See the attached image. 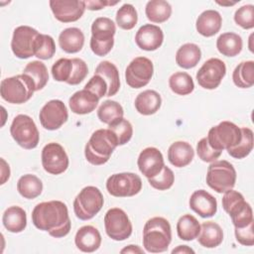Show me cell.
Wrapping results in <instances>:
<instances>
[{
  "instance_id": "6da1fadb",
  "label": "cell",
  "mask_w": 254,
  "mask_h": 254,
  "mask_svg": "<svg viewBox=\"0 0 254 254\" xmlns=\"http://www.w3.org/2000/svg\"><path fill=\"white\" fill-rule=\"evenodd\" d=\"M32 222L38 229L56 238L67 235L71 226L67 206L61 200L38 203L32 211Z\"/></svg>"
},
{
  "instance_id": "7a4b0ae2",
  "label": "cell",
  "mask_w": 254,
  "mask_h": 254,
  "mask_svg": "<svg viewBox=\"0 0 254 254\" xmlns=\"http://www.w3.org/2000/svg\"><path fill=\"white\" fill-rule=\"evenodd\" d=\"M118 146V141L111 130L98 129L92 133L84 148L87 162L94 166H100L108 162L111 154Z\"/></svg>"
},
{
  "instance_id": "3957f363",
  "label": "cell",
  "mask_w": 254,
  "mask_h": 254,
  "mask_svg": "<svg viewBox=\"0 0 254 254\" xmlns=\"http://www.w3.org/2000/svg\"><path fill=\"white\" fill-rule=\"evenodd\" d=\"M172 241L170 222L161 216L150 218L143 228V246L150 253H161L168 250Z\"/></svg>"
},
{
  "instance_id": "277c9868",
  "label": "cell",
  "mask_w": 254,
  "mask_h": 254,
  "mask_svg": "<svg viewBox=\"0 0 254 254\" xmlns=\"http://www.w3.org/2000/svg\"><path fill=\"white\" fill-rule=\"evenodd\" d=\"M36 91L35 83L27 74H18L7 77L1 81V97L12 104H22L27 102Z\"/></svg>"
},
{
  "instance_id": "5b68a950",
  "label": "cell",
  "mask_w": 254,
  "mask_h": 254,
  "mask_svg": "<svg viewBox=\"0 0 254 254\" xmlns=\"http://www.w3.org/2000/svg\"><path fill=\"white\" fill-rule=\"evenodd\" d=\"M116 27L107 17L96 18L91 25L90 49L98 57L106 56L113 48Z\"/></svg>"
},
{
  "instance_id": "8992f818",
  "label": "cell",
  "mask_w": 254,
  "mask_h": 254,
  "mask_svg": "<svg viewBox=\"0 0 254 254\" xmlns=\"http://www.w3.org/2000/svg\"><path fill=\"white\" fill-rule=\"evenodd\" d=\"M236 183V171L232 164L225 160L214 161L206 173V184L218 193L226 192L233 189Z\"/></svg>"
},
{
  "instance_id": "52a82bcc",
  "label": "cell",
  "mask_w": 254,
  "mask_h": 254,
  "mask_svg": "<svg viewBox=\"0 0 254 254\" xmlns=\"http://www.w3.org/2000/svg\"><path fill=\"white\" fill-rule=\"evenodd\" d=\"M103 203L104 198L99 189L93 186H87L74 198L73 211L77 218L88 220L100 211Z\"/></svg>"
},
{
  "instance_id": "ba28073f",
  "label": "cell",
  "mask_w": 254,
  "mask_h": 254,
  "mask_svg": "<svg viewBox=\"0 0 254 254\" xmlns=\"http://www.w3.org/2000/svg\"><path fill=\"white\" fill-rule=\"evenodd\" d=\"M241 128L230 121H222L209 129L206 136L209 146L222 152L236 146L241 140Z\"/></svg>"
},
{
  "instance_id": "9c48e42d",
  "label": "cell",
  "mask_w": 254,
  "mask_h": 254,
  "mask_svg": "<svg viewBox=\"0 0 254 254\" xmlns=\"http://www.w3.org/2000/svg\"><path fill=\"white\" fill-rule=\"evenodd\" d=\"M10 133L16 143L27 150L36 148L40 141V133L34 120L26 114H19L13 119Z\"/></svg>"
},
{
  "instance_id": "30bf717a",
  "label": "cell",
  "mask_w": 254,
  "mask_h": 254,
  "mask_svg": "<svg viewBox=\"0 0 254 254\" xmlns=\"http://www.w3.org/2000/svg\"><path fill=\"white\" fill-rule=\"evenodd\" d=\"M106 190L116 197L133 196L142 190V180L134 173L113 174L106 181Z\"/></svg>"
},
{
  "instance_id": "8fae6325",
  "label": "cell",
  "mask_w": 254,
  "mask_h": 254,
  "mask_svg": "<svg viewBox=\"0 0 254 254\" xmlns=\"http://www.w3.org/2000/svg\"><path fill=\"white\" fill-rule=\"evenodd\" d=\"M104 227L106 234L116 241H123L132 234V223L126 212L119 207L107 210L104 216Z\"/></svg>"
},
{
  "instance_id": "7c38bea8",
  "label": "cell",
  "mask_w": 254,
  "mask_h": 254,
  "mask_svg": "<svg viewBox=\"0 0 254 254\" xmlns=\"http://www.w3.org/2000/svg\"><path fill=\"white\" fill-rule=\"evenodd\" d=\"M39 32L30 26H19L13 32L11 49L19 59H29L35 56V43Z\"/></svg>"
},
{
  "instance_id": "4fadbf2b",
  "label": "cell",
  "mask_w": 254,
  "mask_h": 254,
  "mask_svg": "<svg viewBox=\"0 0 254 254\" xmlns=\"http://www.w3.org/2000/svg\"><path fill=\"white\" fill-rule=\"evenodd\" d=\"M153 72L152 61L146 57H137L127 65L125 80L130 87L141 88L150 82Z\"/></svg>"
},
{
  "instance_id": "5bb4252c",
  "label": "cell",
  "mask_w": 254,
  "mask_h": 254,
  "mask_svg": "<svg viewBox=\"0 0 254 254\" xmlns=\"http://www.w3.org/2000/svg\"><path fill=\"white\" fill-rule=\"evenodd\" d=\"M68 163V157L61 144L51 142L43 148L42 165L47 173L60 175L66 171Z\"/></svg>"
},
{
  "instance_id": "9a60e30c",
  "label": "cell",
  "mask_w": 254,
  "mask_h": 254,
  "mask_svg": "<svg viewBox=\"0 0 254 254\" xmlns=\"http://www.w3.org/2000/svg\"><path fill=\"white\" fill-rule=\"evenodd\" d=\"M226 73V66L223 61L217 58L207 60L196 72L198 84L205 89H215Z\"/></svg>"
},
{
  "instance_id": "2e32d148",
  "label": "cell",
  "mask_w": 254,
  "mask_h": 254,
  "mask_svg": "<svg viewBox=\"0 0 254 254\" xmlns=\"http://www.w3.org/2000/svg\"><path fill=\"white\" fill-rule=\"evenodd\" d=\"M42 126L47 130H57L61 128L68 118L66 106L62 100L53 99L48 101L39 114Z\"/></svg>"
},
{
  "instance_id": "e0dca14e",
  "label": "cell",
  "mask_w": 254,
  "mask_h": 254,
  "mask_svg": "<svg viewBox=\"0 0 254 254\" xmlns=\"http://www.w3.org/2000/svg\"><path fill=\"white\" fill-rule=\"evenodd\" d=\"M50 7L55 18L62 23L77 21L86 8L85 1L79 0H51Z\"/></svg>"
},
{
  "instance_id": "ac0fdd59",
  "label": "cell",
  "mask_w": 254,
  "mask_h": 254,
  "mask_svg": "<svg viewBox=\"0 0 254 254\" xmlns=\"http://www.w3.org/2000/svg\"><path fill=\"white\" fill-rule=\"evenodd\" d=\"M137 165L140 172L147 178H153L158 175L165 166L164 157L161 151L155 147H148L141 151Z\"/></svg>"
},
{
  "instance_id": "d6986e66",
  "label": "cell",
  "mask_w": 254,
  "mask_h": 254,
  "mask_svg": "<svg viewBox=\"0 0 254 254\" xmlns=\"http://www.w3.org/2000/svg\"><path fill=\"white\" fill-rule=\"evenodd\" d=\"M164 41V33L159 26L145 24L139 28L135 35L137 46L144 51L152 52L159 49Z\"/></svg>"
},
{
  "instance_id": "ffe728a7",
  "label": "cell",
  "mask_w": 254,
  "mask_h": 254,
  "mask_svg": "<svg viewBox=\"0 0 254 254\" xmlns=\"http://www.w3.org/2000/svg\"><path fill=\"white\" fill-rule=\"evenodd\" d=\"M190 207L203 218L213 216L217 211L216 198L204 190L192 192L190 197Z\"/></svg>"
},
{
  "instance_id": "44dd1931",
  "label": "cell",
  "mask_w": 254,
  "mask_h": 254,
  "mask_svg": "<svg viewBox=\"0 0 254 254\" xmlns=\"http://www.w3.org/2000/svg\"><path fill=\"white\" fill-rule=\"evenodd\" d=\"M74 243L80 251L91 253L100 247L101 235L94 226L84 225L76 231Z\"/></svg>"
},
{
  "instance_id": "7402d4cb",
  "label": "cell",
  "mask_w": 254,
  "mask_h": 254,
  "mask_svg": "<svg viewBox=\"0 0 254 254\" xmlns=\"http://www.w3.org/2000/svg\"><path fill=\"white\" fill-rule=\"evenodd\" d=\"M99 98L90 92L89 90L83 88L74 92L69 100L68 105L70 110L78 115H84L92 112L98 104Z\"/></svg>"
},
{
  "instance_id": "603a6c76",
  "label": "cell",
  "mask_w": 254,
  "mask_h": 254,
  "mask_svg": "<svg viewBox=\"0 0 254 254\" xmlns=\"http://www.w3.org/2000/svg\"><path fill=\"white\" fill-rule=\"evenodd\" d=\"M222 18L215 10H205L196 19L195 28L198 34L203 37H212L221 28Z\"/></svg>"
},
{
  "instance_id": "cb8c5ba5",
  "label": "cell",
  "mask_w": 254,
  "mask_h": 254,
  "mask_svg": "<svg viewBox=\"0 0 254 254\" xmlns=\"http://www.w3.org/2000/svg\"><path fill=\"white\" fill-rule=\"evenodd\" d=\"M193 156L194 151L191 145L185 141L174 142L168 150V160L177 168H183L190 164Z\"/></svg>"
},
{
  "instance_id": "d4e9b609",
  "label": "cell",
  "mask_w": 254,
  "mask_h": 254,
  "mask_svg": "<svg viewBox=\"0 0 254 254\" xmlns=\"http://www.w3.org/2000/svg\"><path fill=\"white\" fill-rule=\"evenodd\" d=\"M84 44V35L80 29L71 27L64 29L59 36V45L67 54L78 53Z\"/></svg>"
},
{
  "instance_id": "484cf974",
  "label": "cell",
  "mask_w": 254,
  "mask_h": 254,
  "mask_svg": "<svg viewBox=\"0 0 254 254\" xmlns=\"http://www.w3.org/2000/svg\"><path fill=\"white\" fill-rule=\"evenodd\" d=\"M198 243L205 248H214L221 244L223 231L214 221H206L200 225V232L196 237Z\"/></svg>"
},
{
  "instance_id": "4316f807",
  "label": "cell",
  "mask_w": 254,
  "mask_h": 254,
  "mask_svg": "<svg viewBox=\"0 0 254 254\" xmlns=\"http://www.w3.org/2000/svg\"><path fill=\"white\" fill-rule=\"evenodd\" d=\"M161 95L152 89L144 90L135 98V108L142 115L155 114L161 107Z\"/></svg>"
},
{
  "instance_id": "83f0119b",
  "label": "cell",
  "mask_w": 254,
  "mask_h": 254,
  "mask_svg": "<svg viewBox=\"0 0 254 254\" xmlns=\"http://www.w3.org/2000/svg\"><path fill=\"white\" fill-rule=\"evenodd\" d=\"M2 222L8 231L12 233L22 232L27 226L26 211L17 205L10 206L4 211Z\"/></svg>"
},
{
  "instance_id": "f1b7e54d",
  "label": "cell",
  "mask_w": 254,
  "mask_h": 254,
  "mask_svg": "<svg viewBox=\"0 0 254 254\" xmlns=\"http://www.w3.org/2000/svg\"><path fill=\"white\" fill-rule=\"evenodd\" d=\"M94 74H99L106 81L108 86V91L106 96H113L118 92L120 88V78H119V71L114 64L108 61L101 62L96 66Z\"/></svg>"
},
{
  "instance_id": "f546056e",
  "label": "cell",
  "mask_w": 254,
  "mask_h": 254,
  "mask_svg": "<svg viewBox=\"0 0 254 254\" xmlns=\"http://www.w3.org/2000/svg\"><path fill=\"white\" fill-rule=\"evenodd\" d=\"M201 58V51L199 47L192 43L183 45L176 54V63L179 66L189 69L194 67Z\"/></svg>"
},
{
  "instance_id": "4dcf8cb0",
  "label": "cell",
  "mask_w": 254,
  "mask_h": 254,
  "mask_svg": "<svg viewBox=\"0 0 254 254\" xmlns=\"http://www.w3.org/2000/svg\"><path fill=\"white\" fill-rule=\"evenodd\" d=\"M243 42L238 34L227 32L221 34L216 40L218 52L225 57H235L242 51Z\"/></svg>"
},
{
  "instance_id": "1f68e13d",
  "label": "cell",
  "mask_w": 254,
  "mask_h": 254,
  "mask_svg": "<svg viewBox=\"0 0 254 254\" xmlns=\"http://www.w3.org/2000/svg\"><path fill=\"white\" fill-rule=\"evenodd\" d=\"M17 190L24 198L33 199L42 193L43 183L37 176L27 174L19 179Z\"/></svg>"
},
{
  "instance_id": "d6a6232c",
  "label": "cell",
  "mask_w": 254,
  "mask_h": 254,
  "mask_svg": "<svg viewBox=\"0 0 254 254\" xmlns=\"http://www.w3.org/2000/svg\"><path fill=\"white\" fill-rule=\"evenodd\" d=\"M200 232L198 220L191 214H184L177 222V233L180 239L191 241L195 239Z\"/></svg>"
},
{
  "instance_id": "836d02e7",
  "label": "cell",
  "mask_w": 254,
  "mask_h": 254,
  "mask_svg": "<svg viewBox=\"0 0 254 254\" xmlns=\"http://www.w3.org/2000/svg\"><path fill=\"white\" fill-rule=\"evenodd\" d=\"M145 13L153 23H164L172 15V6L165 0H151L146 4Z\"/></svg>"
},
{
  "instance_id": "e575fe53",
  "label": "cell",
  "mask_w": 254,
  "mask_h": 254,
  "mask_svg": "<svg viewBox=\"0 0 254 254\" xmlns=\"http://www.w3.org/2000/svg\"><path fill=\"white\" fill-rule=\"evenodd\" d=\"M234 84L240 88H249L254 84V62L246 61L240 63L232 73Z\"/></svg>"
},
{
  "instance_id": "d590c367",
  "label": "cell",
  "mask_w": 254,
  "mask_h": 254,
  "mask_svg": "<svg viewBox=\"0 0 254 254\" xmlns=\"http://www.w3.org/2000/svg\"><path fill=\"white\" fill-rule=\"evenodd\" d=\"M23 73L31 77V79L35 83L36 91L43 89L49 80L48 68L46 64L40 61H33L29 63L25 66Z\"/></svg>"
},
{
  "instance_id": "8d00e7d4",
  "label": "cell",
  "mask_w": 254,
  "mask_h": 254,
  "mask_svg": "<svg viewBox=\"0 0 254 254\" xmlns=\"http://www.w3.org/2000/svg\"><path fill=\"white\" fill-rule=\"evenodd\" d=\"M169 85L171 90L179 95H188L194 89V83L191 76L185 71L173 73L169 78Z\"/></svg>"
},
{
  "instance_id": "74e56055",
  "label": "cell",
  "mask_w": 254,
  "mask_h": 254,
  "mask_svg": "<svg viewBox=\"0 0 254 254\" xmlns=\"http://www.w3.org/2000/svg\"><path fill=\"white\" fill-rule=\"evenodd\" d=\"M232 220L234 227H244L253 220V211L251 205L246 200H241L227 212Z\"/></svg>"
},
{
  "instance_id": "f35d334b",
  "label": "cell",
  "mask_w": 254,
  "mask_h": 254,
  "mask_svg": "<svg viewBox=\"0 0 254 254\" xmlns=\"http://www.w3.org/2000/svg\"><path fill=\"white\" fill-rule=\"evenodd\" d=\"M124 115L123 107L120 103L114 100H105L97 110L98 119L109 125L117 119L122 118Z\"/></svg>"
},
{
  "instance_id": "ab89813d",
  "label": "cell",
  "mask_w": 254,
  "mask_h": 254,
  "mask_svg": "<svg viewBox=\"0 0 254 254\" xmlns=\"http://www.w3.org/2000/svg\"><path fill=\"white\" fill-rule=\"evenodd\" d=\"M241 134L240 142L236 146L227 149L228 154L234 159L245 158L253 149V131L248 127H242Z\"/></svg>"
},
{
  "instance_id": "60d3db41",
  "label": "cell",
  "mask_w": 254,
  "mask_h": 254,
  "mask_svg": "<svg viewBox=\"0 0 254 254\" xmlns=\"http://www.w3.org/2000/svg\"><path fill=\"white\" fill-rule=\"evenodd\" d=\"M115 19L119 28L123 30H131L136 26L138 21L137 11L133 5L126 3L117 10Z\"/></svg>"
},
{
  "instance_id": "b9f144b4",
  "label": "cell",
  "mask_w": 254,
  "mask_h": 254,
  "mask_svg": "<svg viewBox=\"0 0 254 254\" xmlns=\"http://www.w3.org/2000/svg\"><path fill=\"white\" fill-rule=\"evenodd\" d=\"M108 129L111 130L115 135L118 141V146L124 145L127 142H129L133 135L132 124L127 119H124L123 117L109 124Z\"/></svg>"
},
{
  "instance_id": "7bdbcfd3",
  "label": "cell",
  "mask_w": 254,
  "mask_h": 254,
  "mask_svg": "<svg viewBox=\"0 0 254 254\" xmlns=\"http://www.w3.org/2000/svg\"><path fill=\"white\" fill-rule=\"evenodd\" d=\"M56 53L54 39L45 34H39L35 43V56L40 60H49Z\"/></svg>"
},
{
  "instance_id": "ee69618b",
  "label": "cell",
  "mask_w": 254,
  "mask_h": 254,
  "mask_svg": "<svg viewBox=\"0 0 254 254\" xmlns=\"http://www.w3.org/2000/svg\"><path fill=\"white\" fill-rule=\"evenodd\" d=\"M73 70L72 59L63 58L58 60L52 66V75L57 81L69 82Z\"/></svg>"
},
{
  "instance_id": "f6af8a7d",
  "label": "cell",
  "mask_w": 254,
  "mask_h": 254,
  "mask_svg": "<svg viewBox=\"0 0 254 254\" xmlns=\"http://www.w3.org/2000/svg\"><path fill=\"white\" fill-rule=\"evenodd\" d=\"M148 182L154 189L159 190H166L173 186L175 182V175L169 167L164 166L162 171L155 177L148 179Z\"/></svg>"
},
{
  "instance_id": "bcb514c9",
  "label": "cell",
  "mask_w": 254,
  "mask_h": 254,
  "mask_svg": "<svg viewBox=\"0 0 254 254\" xmlns=\"http://www.w3.org/2000/svg\"><path fill=\"white\" fill-rule=\"evenodd\" d=\"M234 21L243 29H252L254 27V6L248 4L238 8L234 14Z\"/></svg>"
},
{
  "instance_id": "7dc6e473",
  "label": "cell",
  "mask_w": 254,
  "mask_h": 254,
  "mask_svg": "<svg viewBox=\"0 0 254 254\" xmlns=\"http://www.w3.org/2000/svg\"><path fill=\"white\" fill-rule=\"evenodd\" d=\"M196 153H197L198 158L201 161L206 162V163H212L216 159L219 158V156L221 155L222 152L212 149L209 146L206 137H204L198 141V143L196 145Z\"/></svg>"
},
{
  "instance_id": "c3c4849f",
  "label": "cell",
  "mask_w": 254,
  "mask_h": 254,
  "mask_svg": "<svg viewBox=\"0 0 254 254\" xmlns=\"http://www.w3.org/2000/svg\"><path fill=\"white\" fill-rule=\"evenodd\" d=\"M84 88L89 90L93 94H95L99 99L102 98L103 96H106L108 91V86L106 81L99 74H94L85 84Z\"/></svg>"
},
{
  "instance_id": "681fc988",
  "label": "cell",
  "mask_w": 254,
  "mask_h": 254,
  "mask_svg": "<svg viewBox=\"0 0 254 254\" xmlns=\"http://www.w3.org/2000/svg\"><path fill=\"white\" fill-rule=\"evenodd\" d=\"M72 63H73L72 75L67 84L76 85V84L80 83L85 78V76L88 73V67H87L86 63L83 60L78 59V58H73Z\"/></svg>"
},
{
  "instance_id": "f907efd6",
  "label": "cell",
  "mask_w": 254,
  "mask_h": 254,
  "mask_svg": "<svg viewBox=\"0 0 254 254\" xmlns=\"http://www.w3.org/2000/svg\"><path fill=\"white\" fill-rule=\"evenodd\" d=\"M254 221L250 222L244 227H235L234 233L236 240L244 246H252L254 244V232H253Z\"/></svg>"
},
{
  "instance_id": "816d5d0a",
  "label": "cell",
  "mask_w": 254,
  "mask_h": 254,
  "mask_svg": "<svg viewBox=\"0 0 254 254\" xmlns=\"http://www.w3.org/2000/svg\"><path fill=\"white\" fill-rule=\"evenodd\" d=\"M117 2H102V1H85V7L89 10H100L107 5H115Z\"/></svg>"
},
{
  "instance_id": "f5cc1de1",
  "label": "cell",
  "mask_w": 254,
  "mask_h": 254,
  "mask_svg": "<svg viewBox=\"0 0 254 254\" xmlns=\"http://www.w3.org/2000/svg\"><path fill=\"white\" fill-rule=\"evenodd\" d=\"M1 185H3L10 177V168L4 159H1Z\"/></svg>"
},
{
  "instance_id": "db71d44e",
  "label": "cell",
  "mask_w": 254,
  "mask_h": 254,
  "mask_svg": "<svg viewBox=\"0 0 254 254\" xmlns=\"http://www.w3.org/2000/svg\"><path fill=\"white\" fill-rule=\"evenodd\" d=\"M121 253H144V250L141 249L138 245H128L127 247L123 248Z\"/></svg>"
},
{
  "instance_id": "11a10c76",
  "label": "cell",
  "mask_w": 254,
  "mask_h": 254,
  "mask_svg": "<svg viewBox=\"0 0 254 254\" xmlns=\"http://www.w3.org/2000/svg\"><path fill=\"white\" fill-rule=\"evenodd\" d=\"M172 253H194V251L187 245H179L177 248L173 249Z\"/></svg>"
},
{
  "instance_id": "9f6ffc18",
  "label": "cell",
  "mask_w": 254,
  "mask_h": 254,
  "mask_svg": "<svg viewBox=\"0 0 254 254\" xmlns=\"http://www.w3.org/2000/svg\"><path fill=\"white\" fill-rule=\"evenodd\" d=\"M217 3H218L219 5H234V4H235V3H227V4H226V3H220V2H217Z\"/></svg>"
}]
</instances>
